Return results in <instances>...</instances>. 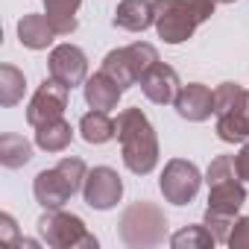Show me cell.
Returning <instances> with one entry per match:
<instances>
[{
    "label": "cell",
    "mask_w": 249,
    "mask_h": 249,
    "mask_svg": "<svg viewBox=\"0 0 249 249\" xmlns=\"http://www.w3.org/2000/svg\"><path fill=\"white\" fill-rule=\"evenodd\" d=\"M68 85L56 82L53 76L44 79V85L36 91L30 108H27V120L33 123V126H41V123H50L56 117H62V111L68 108Z\"/></svg>",
    "instance_id": "cell-7"
},
{
    "label": "cell",
    "mask_w": 249,
    "mask_h": 249,
    "mask_svg": "<svg viewBox=\"0 0 249 249\" xmlns=\"http://www.w3.org/2000/svg\"><path fill=\"white\" fill-rule=\"evenodd\" d=\"M229 243L231 246H249V217L234 223V231L229 234Z\"/></svg>",
    "instance_id": "cell-24"
},
{
    "label": "cell",
    "mask_w": 249,
    "mask_h": 249,
    "mask_svg": "<svg viewBox=\"0 0 249 249\" xmlns=\"http://www.w3.org/2000/svg\"><path fill=\"white\" fill-rule=\"evenodd\" d=\"M30 159H33V150L21 135H3L0 138V161L6 167H21Z\"/></svg>",
    "instance_id": "cell-20"
},
{
    "label": "cell",
    "mask_w": 249,
    "mask_h": 249,
    "mask_svg": "<svg viewBox=\"0 0 249 249\" xmlns=\"http://www.w3.org/2000/svg\"><path fill=\"white\" fill-rule=\"evenodd\" d=\"M234 170H237V179L249 182V144L234 156Z\"/></svg>",
    "instance_id": "cell-25"
},
{
    "label": "cell",
    "mask_w": 249,
    "mask_h": 249,
    "mask_svg": "<svg viewBox=\"0 0 249 249\" xmlns=\"http://www.w3.org/2000/svg\"><path fill=\"white\" fill-rule=\"evenodd\" d=\"M79 132H82V138H85L88 144H106V141H111V138L117 135V126L108 120L106 111L94 108V111H88V114L79 120Z\"/></svg>",
    "instance_id": "cell-17"
},
{
    "label": "cell",
    "mask_w": 249,
    "mask_h": 249,
    "mask_svg": "<svg viewBox=\"0 0 249 249\" xmlns=\"http://www.w3.org/2000/svg\"><path fill=\"white\" fill-rule=\"evenodd\" d=\"M114 126H117V141L123 147V164L138 176L150 173L159 161V141H156V132L150 126V120L144 117V111L141 108L120 111Z\"/></svg>",
    "instance_id": "cell-1"
},
{
    "label": "cell",
    "mask_w": 249,
    "mask_h": 249,
    "mask_svg": "<svg viewBox=\"0 0 249 249\" xmlns=\"http://www.w3.org/2000/svg\"><path fill=\"white\" fill-rule=\"evenodd\" d=\"M0 79H3V106H12V103H18L21 100V94H24V73L21 71H15L12 65H3L0 68Z\"/></svg>",
    "instance_id": "cell-21"
},
{
    "label": "cell",
    "mask_w": 249,
    "mask_h": 249,
    "mask_svg": "<svg viewBox=\"0 0 249 249\" xmlns=\"http://www.w3.org/2000/svg\"><path fill=\"white\" fill-rule=\"evenodd\" d=\"M73 132H71V123H65L62 117L50 120V123H41L38 132H36V144L47 153H62L68 144H71Z\"/></svg>",
    "instance_id": "cell-18"
},
{
    "label": "cell",
    "mask_w": 249,
    "mask_h": 249,
    "mask_svg": "<svg viewBox=\"0 0 249 249\" xmlns=\"http://www.w3.org/2000/svg\"><path fill=\"white\" fill-rule=\"evenodd\" d=\"M243 199H246V191H243L240 179H226V182L211 185L208 211L223 214V217H234V214H237V208L243 205Z\"/></svg>",
    "instance_id": "cell-14"
},
{
    "label": "cell",
    "mask_w": 249,
    "mask_h": 249,
    "mask_svg": "<svg viewBox=\"0 0 249 249\" xmlns=\"http://www.w3.org/2000/svg\"><path fill=\"white\" fill-rule=\"evenodd\" d=\"M120 94H123V88L108 76V73H94L88 82H85V100H88V106L91 108H100V111H108V108H114L117 106V100H120Z\"/></svg>",
    "instance_id": "cell-15"
},
{
    "label": "cell",
    "mask_w": 249,
    "mask_h": 249,
    "mask_svg": "<svg viewBox=\"0 0 249 249\" xmlns=\"http://www.w3.org/2000/svg\"><path fill=\"white\" fill-rule=\"evenodd\" d=\"M156 3V30L167 44H179L194 36V30L214 15L217 0H153Z\"/></svg>",
    "instance_id": "cell-2"
},
{
    "label": "cell",
    "mask_w": 249,
    "mask_h": 249,
    "mask_svg": "<svg viewBox=\"0 0 249 249\" xmlns=\"http://www.w3.org/2000/svg\"><path fill=\"white\" fill-rule=\"evenodd\" d=\"M18 36H21V44L33 47V50H41V47H47L59 33H56V27L50 24L47 15H27V18L18 24Z\"/></svg>",
    "instance_id": "cell-16"
},
{
    "label": "cell",
    "mask_w": 249,
    "mask_h": 249,
    "mask_svg": "<svg viewBox=\"0 0 249 249\" xmlns=\"http://www.w3.org/2000/svg\"><path fill=\"white\" fill-rule=\"evenodd\" d=\"M82 0H44V6H47V18L50 24L56 27L59 36H68L76 30V9H79Z\"/></svg>",
    "instance_id": "cell-19"
},
{
    "label": "cell",
    "mask_w": 249,
    "mask_h": 249,
    "mask_svg": "<svg viewBox=\"0 0 249 249\" xmlns=\"http://www.w3.org/2000/svg\"><path fill=\"white\" fill-rule=\"evenodd\" d=\"M220 3H234V0H220Z\"/></svg>",
    "instance_id": "cell-26"
},
{
    "label": "cell",
    "mask_w": 249,
    "mask_h": 249,
    "mask_svg": "<svg viewBox=\"0 0 249 249\" xmlns=\"http://www.w3.org/2000/svg\"><path fill=\"white\" fill-rule=\"evenodd\" d=\"M85 202L97 211H106L111 205H117L120 194H123V185H120V176L111 170V167H97L85 176Z\"/></svg>",
    "instance_id": "cell-9"
},
{
    "label": "cell",
    "mask_w": 249,
    "mask_h": 249,
    "mask_svg": "<svg viewBox=\"0 0 249 249\" xmlns=\"http://www.w3.org/2000/svg\"><path fill=\"white\" fill-rule=\"evenodd\" d=\"M199 191V170L191 164V161H170L164 176H161V194L173 202V205H185L196 196Z\"/></svg>",
    "instance_id": "cell-8"
},
{
    "label": "cell",
    "mask_w": 249,
    "mask_h": 249,
    "mask_svg": "<svg viewBox=\"0 0 249 249\" xmlns=\"http://www.w3.org/2000/svg\"><path fill=\"white\" fill-rule=\"evenodd\" d=\"M38 229L50 246H97V237L85 231V223L73 214H62L50 208L47 217L38 220Z\"/></svg>",
    "instance_id": "cell-6"
},
{
    "label": "cell",
    "mask_w": 249,
    "mask_h": 249,
    "mask_svg": "<svg viewBox=\"0 0 249 249\" xmlns=\"http://www.w3.org/2000/svg\"><path fill=\"white\" fill-rule=\"evenodd\" d=\"M176 111L185 120H208L214 114V91L199 82L185 85L176 97Z\"/></svg>",
    "instance_id": "cell-12"
},
{
    "label": "cell",
    "mask_w": 249,
    "mask_h": 249,
    "mask_svg": "<svg viewBox=\"0 0 249 249\" xmlns=\"http://www.w3.org/2000/svg\"><path fill=\"white\" fill-rule=\"evenodd\" d=\"M205 226H208V231L214 229V240H229L226 229L231 226V217H223V214H214V211H208V214H205Z\"/></svg>",
    "instance_id": "cell-23"
},
{
    "label": "cell",
    "mask_w": 249,
    "mask_h": 249,
    "mask_svg": "<svg viewBox=\"0 0 249 249\" xmlns=\"http://www.w3.org/2000/svg\"><path fill=\"white\" fill-rule=\"evenodd\" d=\"M159 62V53L153 44H144V41H135L129 47H120V50H111L106 59H103V73H108L123 91L129 85L141 82V76Z\"/></svg>",
    "instance_id": "cell-5"
},
{
    "label": "cell",
    "mask_w": 249,
    "mask_h": 249,
    "mask_svg": "<svg viewBox=\"0 0 249 249\" xmlns=\"http://www.w3.org/2000/svg\"><path fill=\"white\" fill-rule=\"evenodd\" d=\"M85 73H88V59H85V53L79 47L62 44V47L53 50V56H50V76L56 82L73 88V85H79L85 79Z\"/></svg>",
    "instance_id": "cell-10"
},
{
    "label": "cell",
    "mask_w": 249,
    "mask_h": 249,
    "mask_svg": "<svg viewBox=\"0 0 249 249\" xmlns=\"http://www.w3.org/2000/svg\"><path fill=\"white\" fill-rule=\"evenodd\" d=\"M153 21H156L153 0H123L114 12V27L129 30V33H144Z\"/></svg>",
    "instance_id": "cell-13"
},
{
    "label": "cell",
    "mask_w": 249,
    "mask_h": 249,
    "mask_svg": "<svg viewBox=\"0 0 249 249\" xmlns=\"http://www.w3.org/2000/svg\"><path fill=\"white\" fill-rule=\"evenodd\" d=\"M85 179V164L82 159H62L53 170L38 173L36 179V199L44 208H62L82 185Z\"/></svg>",
    "instance_id": "cell-4"
},
{
    "label": "cell",
    "mask_w": 249,
    "mask_h": 249,
    "mask_svg": "<svg viewBox=\"0 0 249 249\" xmlns=\"http://www.w3.org/2000/svg\"><path fill=\"white\" fill-rule=\"evenodd\" d=\"M170 243H173L176 249H182V246H211V243H214V234H211V231H202L199 226H194V229H185V231L173 234Z\"/></svg>",
    "instance_id": "cell-22"
},
{
    "label": "cell",
    "mask_w": 249,
    "mask_h": 249,
    "mask_svg": "<svg viewBox=\"0 0 249 249\" xmlns=\"http://www.w3.org/2000/svg\"><path fill=\"white\" fill-rule=\"evenodd\" d=\"M214 114H217V135L229 144L249 138V91L223 82L214 88Z\"/></svg>",
    "instance_id": "cell-3"
},
{
    "label": "cell",
    "mask_w": 249,
    "mask_h": 249,
    "mask_svg": "<svg viewBox=\"0 0 249 249\" xmlns=\"http://www.w3.org/2000/svg\"><path fill=\"white\" fill-rule=\"evenodd\" d=\"M141 91L147 94V100L159 103V106H167V103H176L179 97V73L167 65H153L144 76H141Z\"/></svg>",
    "instance_id": "cell-11"
}]
</instances>
